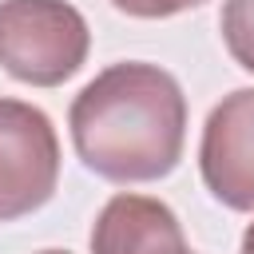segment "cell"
<instances>
[{"mask_svg": "<svg viewBox=\"0 0 254 254\" xmlns=\"http://www.w3.org/2000/svg\"><path fill=\"white\" fill-rule=\"evenodd\" d=\"M91 48L87 20L67 0H0V67L32 87L71 79Z\"/></svg>", "mask_w": 254, "mask_h": 254, "instance_id": "obj_2", "label": "cell"}, {"mask_svg": "<svg viewBox=\"0 0 254 254\" xmlns=\"http://www.w3.org/2000/svg\"><path fill=\"white\" fill-rule=\"evenodd\" d=\"M222 40L238 67L254 71V0H226L222 4Z\"/></svg>", "mask_w": 254, "mask_h": 254, "instance_id": "obj_6", "label": "cell"}, {"mask_svg": "<svg viewBox=\"0 0 254 254\" xmlns=\"http://www.w3.org/2000/svg\"><path fill=\"white\" fill-rule=\"evenodd\" d=\"M75 155L111 183H155L171 175L187 143V99L155 64H111L71 103Z\"/></svg>", "mask_w": 254, "mask_h": 254, "instance_id": "obj_1", "label": "cell"}, {"mask_svg": "<svg viewBox=\"0 0 254 254\" xmlns=\"http://www.w3.org/2000/svg\"><path fill=\"white\" fill-rule=\"evenodd\" d=\"M91 254H190V246L167 202L115 194L91 226Z\"/></svg>", "mask_w": 254, "mask_h": 254, "instance_id": "obj_5", "label": "cell"}, {"mask_svg": "<svg viewBox=\"0 0 254 254\" xmlns=\"http://www.w3.org/2000/svg\"><path fill=\"white\" fill-rule=\"evenodd\" d=\"M119 12L127 16H139V20H163V16H179V12H190L206 0H111Z\"/></svg>", "mask_w": 254, "mask_h": 254, "instance_id": "obj_7", "label": "cell"}, {"mask_svg": "<svg viewBox=\"0 0 254 254\" xmlns=\"http://www.w3.org/2000/svg\"><path fill=\"white\" fill-rule=\"evenodd\" d=\"M40 254H67V250H40Z\"/></svg>", "mask_w": 254, "mask_h": 254, "instance_id": "obj_9", "label": "cell"}, {"mask_svg": "<svg viewBox=\"0 0 254 254\" xmlns=\"http://www.w3.org/2000/svg\"><path fill=\"white\" fill-rule=\"evenodd\" d=\"M198 171L222 206L254 210V87L230 91L206 115Z\"/></svg>", "mask_w": 254, "mask_h": 254, "instance_id": "obj_4", "label": "cell"}, {"mask_svg": "<svg viewBox=\"0 0 254 254\" xmlns=\"http://www.w3.org/2000/svg\"><path fill=\"white\" fill-rule=\"evenodd\" d=\"M56 183L60 139L52 119L24 99H0V222L40 210Z\"/></svg>", "mask_w": 254, "mask_h": 254, "instance_id": "obj_3", "label": "cell"}, {"mask_svg": "<svg viewBox=\"0 0 254 254\" xmlns=\"http://www.w3.org/2000/svg\"><path fill=\"white\" fill-rule=\"evenodd\" d=\"M242 254H254V222H250L246 234H242Z\"/></svg>", "mask_w": 254, "mask_h": 254, "instance_id": "obj_8", "label": "cell"}]
</instances>
